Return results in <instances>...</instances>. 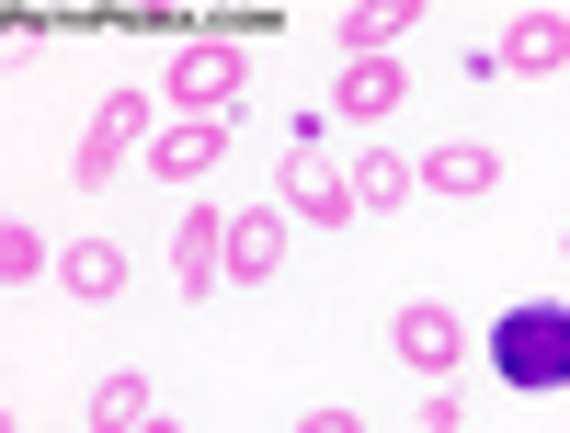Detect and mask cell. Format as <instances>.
I'll use <instances>...</instances> for the list:
<instances>
[{
    "mask_svg": "<svg viewBox=\"0 0 570 433\" xmlns=\"http://www.w3.org/2000/svg\"><path fill=\"white\" fill-rule=\"evenodd\" d=\"M480 354L513 400H559L570 388V297H513L491 331H480Z\"/></svg>",
    "mask_w": 570,
    "mask_h": 433,
    "instance_id": "obj_1",
    "label": "cell"
},
{
    "mask_svg": "<svg viewBox=\"0 0 570 433\" xmlns=\"http://www.w3.org/2000/svg\"><path fill=\"white\" fill-rule=\"evenodd\" d=\"M160 104H149V91H104V104H91V126H80V160H69V183H80V195H104V183H115V160H149V126Z\"/></svg>",
    "mask_w": 570,
    "mask_h": 433,
    "instance_id": "obj_2",
    "label": "cell"
},
{
    "mask_svg": "<svg viewBox=\"0 0 570 433\" xmlns=\"http://www.w3.org/2000/svg\"><path fill=\"white\" fill-rule=\"evenodd\" d=\"M389 354L422 376V388H445V376H456V354H468V319H456L445 297H411V308L389 319Z\"/></svg>",
    "mask_w": 570,
    "mask_h": 433,
    "instance_id": "obj_3",
    "label": "cell"
},
{
    "mask_svg": "<svg viewBox=\"0 0 570 433\" xmlns=\"http://www.w3.org/2000/svg\"><path fill=\"white\" fill-rule=\"evenodd\" d=\"M160 104L171 115H228V104H240V46H228V35L183 46V58L160 69Z\"/></svg>",
    "mask_w": 570,
    "mask_h": 433,
    "instance_id": "obj_4",
    "label": "cell"
},
{
    "mask_svg": "<svg viewBox=\"0 0 570 433\" xmlns=\"http://www.w3.org/2000/svg\"><path fill=\"white\" fill-rule=\"evenodd\" d=\"M274 206L297 217V228H354V217H365V206H354V171H331V160H308V149L274 171Z\"/></svg>",
    "mask_w": 570,
    "mask_h": 433,
    "instance_id": "obj_5",
    "label": "cell"
},
{
    "mask_svg": "<svg viewBox=\"0 0 570 433\" xmlns=\"http://www.w3.org/2000/svg\"><path fill=\"white\" fill-rule=\"evenodd\" d=\"M491 69H502V80H548V69H570V12H548V0H537V12H513V23L491 35Z\"/></svg>",
    "mask_w": 570,
    "mask_h": 433,
    "instance_id": "obj_6",
    "label": "cell"
},
{
    "mask_svg": "<svg viewBox=\"0 0 570 433\" xmlns=\"http://www.w3.org/2000/svg\"><path fill=\"white\" fill-rule=\"evenodd\" d=\"M228 160V115H171L160 137H149V160H137V171H160V183H206Z\"/></svg>",
    "mask_w": 570,
    "mask_h": 433,
    "instance_id": "obj_7",
    "label": "cell"
},
{
    "mask_svg": "<svg viewBox=\"0 0 570 433\" xmlns=\"http://www.w3.org/2000/svg\"><path fill=\"white\" fill-rule=\"evenodd\" d=\"M285 274V206H240L228 217V285H274Z\"/></svg>",
    "mask_w": 570,
    "mask_h": 433,
    "instance_id": "obj_8",
    "label": "cell"
},
{
    "mask_svg": "<svg viewBox=\"0 0 570 433\" xmlns=\"http://www.w3.org/2000/svg\"><path fill=\"white\" fill-rule=\"evenodd\" d=\"M400 91H411V69H389V58H354L343 80H331V115H343V126H389V115H400Z\"/></svg>",
    "mask_w": 570,
    "mask_h": 433,
    "instance_id": "obj_9",
    "label": "cell"
},
{
    "mask_svg": "<svg viewBox=\"0 0 570 433\" xmlns=\"http://www.w3.org/2000/svg\"><path fill=\"white\" fill-rule=\"evenodd\" d=\"M171 274H183V297H206V285H228V206H195L171 239Z\"/></svg>",
    "mask_w": 570,
    "mask_h": 433,
    "instance_id": "obj_10",
    "label": "cell"
},
{
    "mask_svg": "<svg viewBox=\"0 0 570 433\" xmlns=\"http://www.w3.org/2000/svg\"><path fill=\"white\" fill-rule=\"evenodd\" d=\"M411 23H422V0H354V12H331V46L343 58H389Z\"/></svg>",
    "mask_w": 570,
    "mask_h": 433,
    "instance_id": "obj_11",
    "label": "cell"
},
{
    "mask_svg": "<svg viewBox=\"0 0 570 433\" xmlns=\"http://www.w3.org/2000/svg\"><path fill=\"white\" fill-rule=\"evenodd\" d=\"M58 285L80 308H115L126 297V252H115V239H58Z\"/></svg>",
    "mask_w": 570,
    "mask_h": 433,
    "instance_id": "obj_12",
    "label": "cell"
},
{
    "mask_svg": "<svg viewBox=\"0 0 570 433\" xmlns=\"http://www.w3.org/2000/svg\"><path fill=\"white\" fill-rule=\"evenodd\" d=\"M502 183V149H480V137H456V149L422 160V195H491Z\"/></svg>",
    "mask_w": 570,
    "mask_h": 433,
    "instance_id": "obj_13",
    "label": "cell"
},
{
    "mask_svg": "<svg viewBox=\"0 0 570 433\" xmlns=\"http://www.w3.org/2000/svg\"><path fill=\"white\" fill-rule=\"evenodd\" d=\"M411 195H422V160H389V149L354 160V206H365V217H389V206H411Z\"/></svg>",
    "mask_w": 570,
    "mask_h": 433,
    "instance_id": "obj_14",
    "label": "cell"
},
{
    "mask_svg": "<svg viewBox=\"0 0 570 433\" xmlns=\"http://www.w3.org/2000/svg\"><path fill=\"white\" fill-rule=\"evenodd\" d=\"M137 422H160V400H149V376H137V365H115L104 388H91V433H137Z\"/></svg>",
    "mask_w": 570,
    "mask_h": 433,
    "instance_id": "obj_15",
    "label": "cell"
},
{
    "mask_svg": "<svg viewBox=\"0 0 570 433\" xmlns=\"http://www.w3.org/2000/svg\"><path fill=\"white\" fill-rule=\"evenodd\" d=\"M35 274H58V239H46L35 217H12V228H0V285H12V297H23Z\"/></svg>",
    "mask_w": 570,
    "mask_h": 433,
    "instance_id": "obj_16",
    "label": "cell"
},
{
    "mask_svg": "<svg viewBox=\"0 0 570 433\" xmlns=\"http://www.w3.org/2000/svg\"><path fill=\"white\" fill-rule=\"evenodd\" d=\"M297 433H365V422H354V411H343V400H320V411H308V422H297Z\"/></svg>",
    "mask_w": 570,
    "mask_h": 433,
    "instance_id": "obj_17",
    "label": "cell"
},
{
    "mask_svg": "<svg viewBox=\"0 0 570 433\" xmlns=\"http://www.w3.org/2000/svg\"><path fill=\"white\" fill-rule=\"evenodd\" d=\"M137 433H183V422H137Z\"/></svg>",
    "mask_w": 570,
    "mask_h": 433,
    "instance_id": "obj_18",
    "label": "cell"
},
{
    "mask_svg": "<svg viewBox=\"0 0 570 433\" xmlns=\"http://www.w3.org/2000/svg\"><path fill=\"white\" fill-rule=\"evenodd\" d=\"M559 252H570V239H559Z\"/></svg>",
    "mask_w": 570,
    "mask_h": 433,
    "instance_id": "obj_19",
    "label": "cell"
}]
</instances>
